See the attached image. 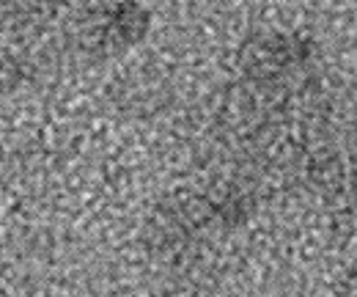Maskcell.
Wrapping results in <instances>:
<instances>
[{"label":"cell","instance_id":"cell-1","mask_svg":"<svg viewBox=\"0 0 357 297\" xmlns=\"http://www.w3.org/2000/svg\"><path fill=\"white\" fill-rule=\"evenodd\" d=\"M151 31V11L140 0H119L107 20V34L119 47H137Z\"/></svg>","mask_w":357,"mask_h":297},{"label":"cell","instance_id":"cell-2","mask_svg":"<svg viewBox=\"0 0 357 297\" xmlns=\"http://www.w3.org/2000/svg\"><path fill=\"white\" fill-rule=\"evenodd\" d=\"M47 3H52V6H69L72 0H47Z\"/></svg>","mask_w":357,"mask_h":297}]
</instances>
